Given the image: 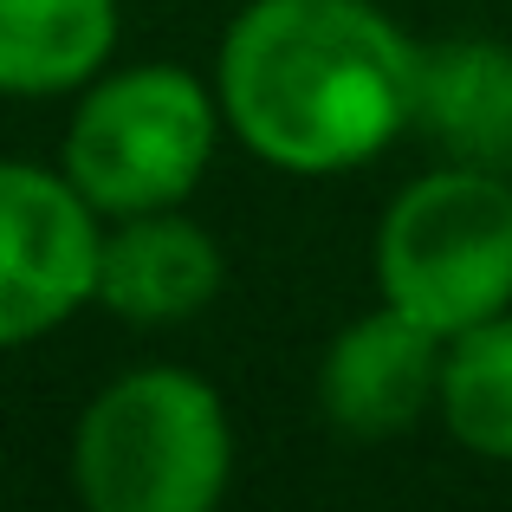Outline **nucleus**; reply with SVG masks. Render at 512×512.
Returning a JSON list of instances; mask_svg holds the SVG:
<instances>
[{
    "instance_id": "4",
    "label": "nucleus",
    "mask_w": 512,
    "mask_h": 512,
    "mask_svg": "<svg viewBox=\"0 0 512 512\" xmlns=\"http://www.w3.org/2000/svg\"><path fill=\"white\" fill-rule=\"evenodd\" d=\"M376 292L441 338L512 312V175L448 156L409 175L376 221Z\"/></svg>"
},
{
    "instance_id": "2",
    "label": "nucleus",
    "mask_w": 512,
    "mask_h": 512,
    "mask_svg": "<svg viewBox=\"0 0 512 512\" xmlns=\"http://www.w3.org/2000/svg\"><path fill=\"white\" fill-rule=\"evenodd\" d=\"M234 480V415L182 363L124 370L72 428V487L91 512H208Z\"/></svg>"
},
{
    "instance_id": "10",
    "label": "nucleus",
    "mask_w": 512,
    "mask_h": 512,
    "mask_svg": "<svg viewBox=\"0 0 512 512\" xmlns=\"http://www.w3.org/2000/svg\"><path fill=\"white\" fill-rule=\"evenodd\" d=\"M435 415L467 454L512 467V312L480 318L461 338H448Z\"/></svg>"
},
{
    "instance_id": "8",
    "label": "nucleus",
    "mask_w": 512,
    "mask_h": 512,
    "mask_svg": "<svg viewBox=\"0 0 512 512\" xmlns=\"http://www.w3.org/2000/svg\"><path fill=\"white\" fill-rule=\"evenodd\" d=\"M415 130L448 163H480L512 175V46H500V39L422 46Z\"/></svg>"
},
{
    "instance_id": "1",
    "label": "nucleus",
    "mask_w": 512,
    "mask_h": 512,
    "mask_svg": "<svg viewBox=\"0 0 512 512\" xmlns=\"http://www.w3.org/2000/svg\"><path fill=\"white\" fill-rule=\"evenodd\" d=\"M227 137L279 175H350L415 130L422 46L376 0H247L214 52Z\"/></svg>"
},
{
    "instance_id": "6",
    "label": "nucleus",
    "mask_w": 512,
    "mask_h": 512,
    "mask_svg": "<svg viewBox=\"0 0 512 512\" xmlns=\"http://www.w3.org/2000/svg\"><path fill=\"white\" fill-rule=\"evenodd\" d=\"M448 338L415 325L396 305L350 318L318 357V409L350 441H389L435 415Z\"/></svg>"
},
{
    "instance_id": "9",
    "label": "nucleus",
    "mask_w": 512,
    "mask_h": 512,
    "mask_svg": "<svg viewBox=\"0 0 512 512\" xmlns=\"http://www.w3.org/2000/svg\"><path fill=\"white\" fill-rule=\"evenodd\" d=\"M117 33V0H0V98H78Z\"/></svg>"
},
{
    "instance_id": "5",
    "label": "nucleus",
    "mask_w": 512,
    "mask_h": 512,
    "mask_svg": "<svg viewBox=\"0 0 512 512\" xmlns=\"http://www.w3.org/2000/svg\"><path fill=\"white\" fill-rule=\"evenodd\" d=\"M104 214L52 163H0V350H20L98 305Z\"/></svg>"
},
{
    "instance_id": "7",
    "label": "nucleus",
    "mask_w": 512,
    "mask_h": 512,
    "mask_svg": "<svg viewBox=\"0 0 512 512\" xmlns=\"http://www.w3.org/2000/svg\"><path fill=\"white\" fill-rule=\"evenodd\" d=\"M227 286L221 240L182 208H143L104 221L98 247V305L124 325L169 331L201 318Z\"/></svg>"
},
{
    "instance_id": "3",
    "label": "nucleus",
    "mask_w": 512,
    "mask_h": 512,
    "mask_svg": "<svg viewBox=\"0 0 512 512\" xmlns=\"http://www.w3.org/2000/svg\"><path fill=\"white\" fill-rule=\"evenodd\" d=\"M227 137L221 91L188 65H104L72 104L59 169L104 214L182 208Z\"/></svg>"
}]
</instances>
